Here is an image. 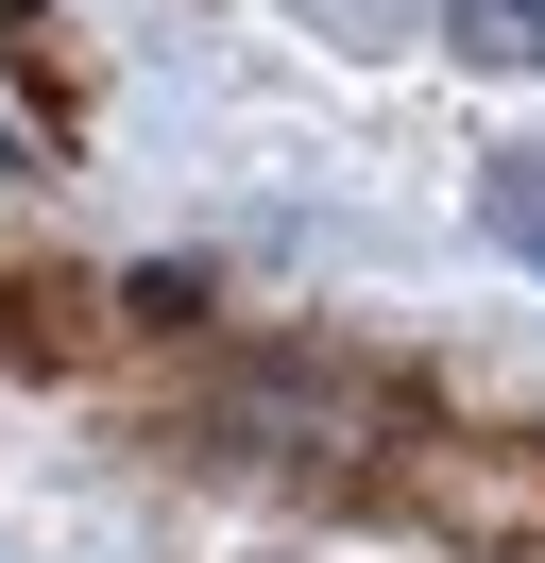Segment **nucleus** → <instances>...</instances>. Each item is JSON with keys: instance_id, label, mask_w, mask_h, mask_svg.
Wrapping results in <instances>:
<instances>
[{"instance_id": "obj_1", "label": "nucleus", "mask_w": 545, "mask_h": 563, "mask_svg": "<svg viewBox=\"0 0 545 563\" xmlns=\"http://www.w3.org/2000/svg\"><path fill=\"white\" fill-rule=\"evenodd\" d=\"M477 222H494V256L545 274V154H494V172H477Z\"/></svg>"}]
</instances>
